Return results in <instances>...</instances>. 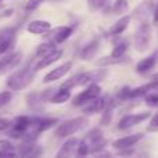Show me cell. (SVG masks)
Here are the masks:
<instances>
[{
	"label": "cell",
	"instance_id": "6da1fadb",
	"mask_svg": "<svg viewBox=\"0 0 158 158\" xmlns=\"http://www.w3.org/2000/svg\"><path fill=\"white\" fill-rule=\"evenodd\" d=\"M36 63L35 64H28V65L19 68L18 71L13 72L6 81L7 87L11 92H19L24 90L32 83L33 78L36 75Z\"/></svg>",
	"mask_w": 158,
	"mask_h": 158
},
{
	"label": "cell",
	"instance_id": "7a4b0ae2",
	"mask_svg": "<svg viewBox=\"0 0 158 158\" xmlns=\"http://www.w3.org/2000/svg\"><path fill=\"white\" fill-rule=\"evenodd\" d=\"M107 75V69L106 68H98L94 71H89V72H79V74L74 75L72 78L67 79L63 85H61V89H74V87L79 86H89V85L97 83V82L103 81Z\"/></svg>",
	"mask_w": 158,
	"mask_h": 158
},
{
	"label": "cell",
	"instance_id": "3957f363",
	"mask_svg": "<svg viewBox=\"0 0 158 158\" xmlns=\"http://www.w3.org/2000/svg\"><path fill=\"white\" fill-rule=\"evenodd\" d=\"M87 125V118L85 117H78V118H74V119H68L65 122L60 123L56 129L54 135L60 139H64V137H72L75 133L81 132L82 129H85Z\"/></svg>",
	"mask_w": 158,
	"mask_h": 158
},
{
	"label": "cell",
	"instance_id": "277c9868",
	"mask_svg": "<svg viewBox=\"0 0 158 158\" xmlns=\"http://www.w3.org/2000/svg\"><path fill=\"white\" fill-rule=\"evenodd\" d=\"M151 38H153V29L148 21L140 22V25L137 27L136 32L133 36V42H135V49L137 52L143 53L150 47L151 43Z\"/></svg>",
	"mask_w": 158,
	"mask_h": 158
},
{
	"label": "cell",
	"instance_id": "5b68a950",
	"mask_svg": "<svg viewBox=\"0 0 158 158\" xmlns=\"http://www.w3.org/2000/svg\"><path fill=\"white\" fill-rule=\"evenodd\" d=\"M101 96V87L98 86L97 83H93V85H89L85 90H82L81 93H78L74 98H72V104L75 107H83L86 106L87 103L90 101L96 100Z\"/></svg>",
	"mask_w": 158,
	"mask_h": 158
},
{
	"label": "cell",
	"instance_id": "8992f818",
	"mask_svg": "<svg viewBox=\"0 0 158 158\" xmlns=\"http://www.w3.org/2000/svg\"><path fill=\"white\" fill-rule=\"evenodd\" d=\"M83 140L90 146V151H92V154L100 153V151L104 148V146H106V140H104L103 132H101L100 128L90 129V131L86 133V136L83 137Z\"/></svg>",
	"mask_w": 158,
	"mask_h": 158
},
{
	"label": "cell",
	"instance_id": "52a82bcc",
	"mask_svg": "<svg viewBox=\"0 0 158 158\" xmlns=\"http://www.w3.org/2000/svg\"><path fill=\"white\" fill-rule=\"evenodd\" d=\"M150 118H151V112H148V111L125 115V117L121 118L119 123H118V129H121V131H126V129L133 128V126L139 125V123L144 122V121L150 119Z\"/></svg>",
	"mask_w": 158,
	"mask_h": 158
},
{
	"label": "cell",
	"instance_id": "ba28073f",
	"mask_svg": "<svg viewBox=\"0 0 158 158\" xmlns=\"http://www.w3.org/2000/svg\"><path fill=\"white\" fill-rule=\"evenodd\" d=\"M15 44V29L11 27L0 31V57L11 53Z\"/></svg>",
	"mask_w": 158,
	"mask_h": 158
},
{
	"label": "cell",
	"instance_id": "9c48e42d",
	"mask_svg": "<svg viewBox=\"0 0 158 158\" xmlns=\"http://www.w3.org/2000/svg\"><path fill=\"white\" fill-rule=\"evenodd\" d=\"M22 60V53L21 52H11L8 54H4L0 57V75H4L10 69L15 68L19 65Z\"/></svg>",
	"mask_w": 158,
	"mask_h": 158
},
{
	"label": "cell",
	"instance_id": "30bf717a",
	"mask_svg": "<svg viewBox=\"0 0 158 158\" xmlns=\"http://www.w3.org/2000/svg\"><path fill=\"white\" fill-rule=\"evenodd\" d=\"M43 154V147L38 146L36 143L22 142L21 146L18 147V158H42Z\"/></svg>",
	"mask_w": 158,
	"mask_h": 158
},
{
	"label": "cell",
	"instance_id": "8fae6325",
	"mask_svg": "<svg viewBox=\"0 0 158 158\" xmlns=\"http://www.w3.org/2000/svg\"><path fill=\"white\" fill-rule=\"evenodd\" d=\"M79 142L81 140L77 139V137H68L63 143V146L58 148L54 158H74V156H77Z\"/></svg>",
	"mask_w": 158,
	"mask_h": 158
},
{
	"label": "cell",
	"instance_id": "7c38bea8",
	"mask_svg": "<svg viewBox=\"0 0 158 158\" xmlns=\"http://www.w3.org/2000/svg\"><path fill=\"white\" fill-rule=\"evenodd\" d=\"M154 8H156V4H154L151 0H146V2L140 3V4L135 8L133 14H132L131 17L139 22H144V21H147L148 17L154 14Z\"/></svg>",
	"mask_w": 158,
	"mask_h": 158
},
{
	"label": "cell",
	"instance_id": "4fadbf2b",
	"mask_svg": "<svg viewBox=\"0 0 158 158\" xmlns=\"http://www.w3.org/2000/svg\"><path fill=\"white\" fill-rule=\"evenodd\" d=\"M143 137H144V135L143 133L129 135V136L119 137V139H117L115 142H112V146H114V148H117V150H119V151L131 150V148H133L135 146H136L137 143L143 139Z\"/></svg>",
	"mask_w": 158,
	"mask_h": 158
},
{
	"label": "cell",
	"instance_id": "5bb4252c",
	"mask_svg": "<svg viewBox=\"0 0 158 158\" xmlns=\"http://www.w3.org/2000/svg\"><path fill=\"white\" fill-rule=\"evenodd\" d=\"M157 64H158V49H156L151 54H148L147 57L142 58V60L136 64V72L140 75H146L153 68H156Z\"/></svg>",
	"mask_w": 158,
	"mask_h": 158
},
{
	"label": "cell",
	"instance_id": "9a60e30c",
	"mask_svg": "<svg viewBox=\"0 0 158 158\" xmlns=\"http://www.w3.org/2000/svg\"><path fill=\"white\" fill-rule=\"evenodd\" d=\"M71 68H72V61H65L64 64L53 68L49 74L44 75L43 83H52V82H56V81H58V79L64 78L69 71H71Z\"/></svg>",
	"mask_w": 158,
	"mask_h": 158
},
{
	"label": "cell",
	"instance_id": "2e32d148",
	"mask_svg": "<svg viewBox=\"0 0 158 158\" xmlns=\"http://www.w3.org/2000/svg\"><path fill=\"white\" fill-rule=\"evenodd\" d=\"M74 33V27H57V28H53L46 36H49L50 40L54 42L56 44H61L69 38V36Z\"/></svg>",
	"mask_w": 158,
	"mask_h": 158
},
{
	"label": "cell",
	"instance_id": "e0dca14e",
	"mask_svg": "<svg viewBox=\"0 0 158 158\" xmlns=\"http://www.w3.org/2000/svg\"><path fill=\"white\" fill-rule=\"evenodd\" d=\"M52 29V24L46 19H33L27 25V31L32 35H47Z\"/></svg>",
	"mask_w": 158,
	"mask_h": 158
},
{
	"label": "cell",
	"instance_id": "ac0fdd59",
	"mask_svg": "<svg viewBox=\"0 0 158 158\" xmlns=\"http://www.w3.org/2000/svg\"><path fill=\"white\" fill-rule=\"evenodd\" d=\"M107 103H108V101H106V98L100 96L98 98H96V100L90 101L86 106L82 107V111H83L85 114H97V112H101L106 110Z\"/></svg>",
	"mask_w": 158,
	"mask_h": 158
},
{
	"label": "cell",
	"instance_id": "d6986e66",
	"mask_svg": "<svg viewBox=\"0 0 158 158\" xmlns=\"http://www.w3.org/2000/svg\"><path fill=\"white\" fill-rule=\"evenodd\" d=\"M63 54H64L63 50L57 49L54 53H52V54L47 56V57H43V58H40V60L35 58V60H38L36 61V71H40V69H43V68H46V67L54 64L56 61H58L61 57H63Z\"/></svg>",
	"mask_w": 158,
	"mask_h": 158
},
{
	"label": "cell",
	"instance_id": "ffe728a7",
	"mask_svg": "<svg viewBox=\"0 0 158 158\" xmlns=\"http://www.w3.org/2000/svg\"><path fill=\"white\" fill-rule=\"evenodd\" d=\"M131 19H132L131 15H123V17H121V18L118 19V21L115 22V24L112 25L111 28H110L108 33H110L111 36H119V35H122V33L126 31V28L129 27V24H131Z\"/></svg>",
	"mask_w": 158,
	"mask_h": 158
},
{
	"label": "cell",
	"instance_id": "44dd1931",
	"mask_svg": "<svg viewBox=\"0 0 158 158\" xmlns=\"http://www.w3.org/2000/svg\"><path fill=\"white\" fill-rule=\"evenodd\" d=\"M98 46H100V40H98L97 38L92 39V40H90L89 43H87L86 46L82 49V52H81V58H82V60H85V61L92 60V58L96 56V53H97Z\"/></svg>",
	"mask_w": 158,
	"mask_h": 158
},
{
	"label": "cell",
	"instance_id": "7402d4cb",
	"mask_svg": "<svg viewBox=\"0 0 158 158\" xmlns=\"http://www.w3.org/2000/svg\"><path fill=\"white\" fill-rule=\"evenodd\" d=\"M56 50H57V44H56L54 42H52V40L44 42V43L39 44L38 49L35 50V58L40 60V58L47 57V56H50L52 53H54Z\"/></svg>",
	"mask_w": 158,
	"mask_h": 158
},
{
	"label": "cell",
	"instance_id": "603a6c76",
	"mask_svg": "<svg viewBox=\"0 0 158 158\" xmlns=\"http://www.w3.org/2000/svg\"><path fill=\"white\" fill-rule=\"evenodd\" d=\"M58 121L56 119V118H43V117H36L35 118V126H33V129H35L36 133H42V132L47 131V129L53 128V126L57 123Z\"/></svg>",
	"mask_w": 158,
	"mask_h": 158
},
{
	"label": "cell",
	"instance_id": "cb8c5ba5",
	"mask_svg": "<svg viewBox=\"0 0 158 158\" xmlns=\"http://www.w3.org/2000/svg\"><path fill=\"white\" fill-rule=\"evenodd\" d=\"M117 104L118 103H117L115 98H112V100H110L108 103H107V107H106V110L103 111V115H101V119H100V125L101 126H108L110 123H111L112 115H114V108H115Z\"/></svg>",
	"mask_w": 158,
	"mask_h": 158
},
{
	"label": "cell",
	"instance_id": "d4e9b609",
	"mask_svg": "<svg viewBox=\"0 0 158 158\" xmlns=\"http://www.w3.org/2000/svg\"><path fill=\"white\" fill-rule=\"evenodd\" d=\"M126 58L122 57V58H117V57H112L111 54L110 56H104V57H100L97 60V65L100 68H107V67H111V65H118V64H125L126 63Z\"/></svg>",
	"mask_w": 158,
	"mask_h": 158
},
{
	"label": "cell",
	"instance_id": "484cf974",
	"mask_svg": "<svg viewBox=\"0 0 158 158\" xmlns=\"http://www.w3.org/2000/svg\"><path fill=\"white\" fill-rule=\"evenodd\" d=\"M69 98H71V90L68 89H57V92L54 93V96H53L52 101L50 103L53 104H63L65 103V101H68Z\"/></svg>",
	"mask_w": 158,
	"mask_h": 158
},
{
	"label": "cell",
	"instance_id": "4316f807",
	"mask_svg": "<svg viewBox=\"0 0 158 158\" xmlns=\"http://www.w3.org/2000/svg\"><path fill=\"white\" fill-rule=\"evenodd\" d=\"M126 52H128V43H126L125 40H122V42H118L114 46V49H112V52H111V56L112 57H117V58H122V57H125Z\"/></svg>",
	"mask_w": 158,
	"mask_h": 158
},
{
	"label": "cell",
	"instance_id": "83f0119b",
	"mask_svg": "<svg viewBox=\"0 0 158 158\" xmlns=\"http://www.w3.org/2000/svg\"><path fill=\"white\" fill-rule=\"evenodd\" d=\"M128 8H129L128 0H115L114 4H112V13L121 15V14H125L128 11Z\"/></svg>",
	"mask_w": 158,
	"mask_h": 158
},
{
	"label": "cell",
	"instance_id": "f1b7e54d",
	"mask_svg": "<svg viewBox=\"0 0 158 158\" xmlns=\"http://www.w3.org/2000/svg\"><path fill=\"white\" fill-rule=\"evenodd\" d=\"M89 154H92V151H90V146L87 144L83 139H82L81 142H79V146H78L77 156H75V158H87Z\"/></svg>",
	"mask_w": 158,
	"mask_h": 158
},
{
	"label": "cell",
	"instance_id": "f546056e",
	"mask_svg": "<svg viewBox=\"0 0 158 158\" xmlns=\"http://www.w3.org/2000/svg\"><path fill=\"white\" fill-rule=\"evenodd\" d=\"M144 103L150 108H158V93H148L144 96Z\"/></svg>",
	"mask_w": 158,
	"mask_h": 158
},
{
	"label": "cell",
	"instance_id": "4dcf8cb0",
	"mask_svg": "<svg viewBox=\"0 0 158 158\" xmlns=\"http://www.w3.org/2000/svg\"><path fill=\"white\" fill-rule=\"evenodd\" d=\"M107 0H87V7L90 11H97L106 6Z\"/></svg>",
	"mask_w": 158,
	"mask_h": 158
},
{
	"label": "cell",
	"instance_id": "1f68e13d",
	"mask_svg": "<svg viewBox=\"0 0 158 158\" xmlns=\"http://www.w3.org/2000/svg\"><path fill=\"white\" fill-rule=\"evenodd\" d=\"M44 2H46V0H28V3L25 4V11L32 13V11L38 10Z\"/></svg>",
	"mask_w": 158,
	"mask_h": 158
},
{
	"label": "cell",
	"instance_id": "d6a6232c",
	"mask_svg": "<svg viewBox=\"0 0 158 158\" xmlns=\"http://www.w3.org/2000/svg\"><path fill=\"white\" fill-rule=\"evenodd\" d=\"M13 98V92L11 90H4V92H0V108H3L4 106H7L8 103Z\"/></svg>",
	"mask_w": 158,
	"mask_h": 158
},
{
	"label": "cell",
	"instance_id": "836d02e7",
	"mask_svg": "<svg viewBox=\"0 0 158 158\" xmlns=\"http://www.w3.org/2000/svg\"><path fill=\"white\" fill-rule=\"evenodd\" d=\"M147 131H158V111L154 115H151Z\"/></svg>",
	"mask_w": 158,
	"mask_h": 158
},
{
	"label": "cell",
	"instance_id": "e575fe53",
	"mask_svg": "<svg viewBox=\"0 0 158 158\" xmlns=\"http://www.w3.org/2000/svg\"><path fill=\"white\" fill-rule=\"evenodd\" d=\"M11 121L8 119H4V118H0V132H4V131H8L11 128Z\"/></svg>",
	"mask_w": 158,
	"mask_h": 158
},
{
	"label": "cell",
	"instance_id": "d590c367",
	"mask_svg": "<svg viewBox=\"0 0 158 158\" xmlns=\"http://www.w3.org/2000/svg\"><path fill=\"white\" fill-rule=\"evenodd\" d=\"M153 21H154V24H156V25H158V2H157V4H156V8H154Z\"/></svg>",
	"mask_w": 158,
	"mask_h": 158
},
{
	"label": "cell",
	"instance_id": "8d00e7d4",
	"mask_svg": "<svg viewBox=\"0 0 158 158\" xmlns=\"http://www.w3.org/2000/svg\"><path fill=\"white\" fill-rule=\"evenodd\" d=\"M151 81H157L158 82V72H156V74L151 75Z\"/></svg>",
	"mask_w": 158,
	"mask_h": 158
},
{
	"label": "cell",
	"instance_id": "74e56055",
	"mask_svg": "<svg viewBox=\"0 0 158 158\" xmlns=\"http://www.w3.org/2000/svg\"><path fill=\"white\" fill-rule=\"evenodd\" d=\"M0 158H14V157L8 156V154H4V153H0Z\"/></svg>",
	"mask_w": 158,
	"mask_h": 158
},
{
	"label": "cell",
	"instance_id": "f35d334b",
	"mask_svg": "<svg viewBox=\"0 0 158 158\" xmlns=\"http://www.w3.org/2000/svg\"><path fill=\"white\" fill-rule=\"evenodd\" d=\"M0 8H2V3H0Z\"/></svg>",
	"mask_w": 158,
	"mask_h": 158
},
{
	"label": "cell",
	"instance_id": "ab89813d",
	"mask_svg": "<svg viewBox=\"0 0 158 158\" xmlns=\"http://www.w3.org/2000/svg\"><path fill=\"white\" fill-rule=\"evenodd\" d=\"M0 3H3V0H0Z\"/></svg>",
	"mask_w": 158,
	"mask_h": 158
}]
</instances>
